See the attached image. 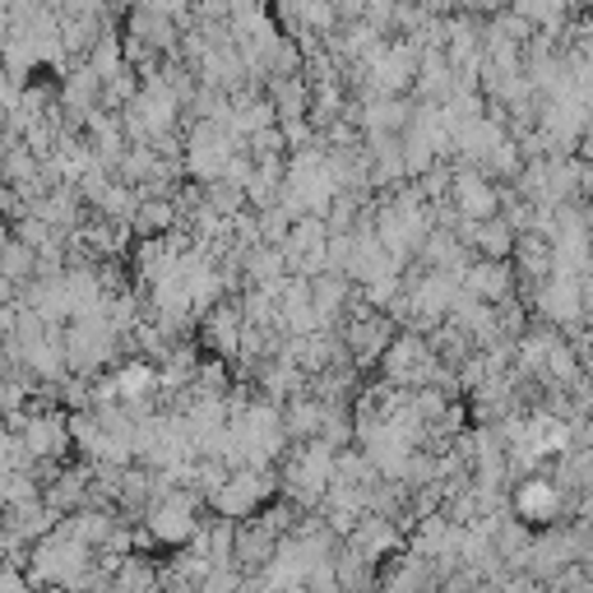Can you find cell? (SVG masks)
Listing matches in <instances>:
<instances>
[{
    "label": "cell",
    "instance_id": "277c9868",
    "mask_svg": "<svg viewBox=\"0 0 593 593\" xmlns=\"http://www.w3.org/2000/svg\"><path fill=\"white\" fill-rule=\"evenodd\" d=\"M0 274H6L10 283H33L37 278V251L29 246V241H19V237H10L6 246H0Z\"/></svg>",
    "mask_w": 593,
    "mask_h": 593
},
{
    "label": "cell",
    "instance_id": "7a4b0ae2",
    "mask_svg": "<svg viewBox=\"0 0 593 593\" xmlns=\"http://www.w3.org/2000/svg\"><path fill=\"white\" fill-rule=\"evenodd\" d=\"M186 223L182 218V200L177 195H140L135 213H130V228H135V237H167L177 232Z\"/></svg>",
    "mask_w": 593,
    "mask_h": 593
},
{
    "label": "cell",
    "instance_id": "6da1fadb",
    "mask_svg": "<svg viewBox=\"0 0 593 593\" xmlns=\"http://www.w3.org/2000/svg\"><path fill=\"white\" fill-rule=\"evenodd\" d=\"M450 200H454V209H459L464 223L496 218V209H501V195L487 186L482 172H454V177H450Z\"/></svg>",
    "mask_w": 593,
    "mask_h": 593
},
{
    "label": "cell",
    "instance_id": "3957f363",
    "mask_svg": "<svg viewBox=\"0 0 593 593\" xmlns=\"http://www.w3.org/2000/svg\"><path fill=\"white\" fill-rule=\"evenodd\" d=\"M515 505H519V515L524 519H557V487L552 482H542V477H534V482H524V487L515 492Z\"/></svg>",
    "mask_w": 593,
    "mask_h": 593
}]
</instances>
